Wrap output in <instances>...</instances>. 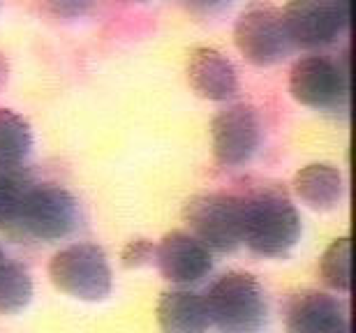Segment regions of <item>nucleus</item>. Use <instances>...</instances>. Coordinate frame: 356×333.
<instances>
[{"label": "nucleus", "mask_w": 356, "mask_h": 333, "mask_svg": "<svg viewBox=\"0 0 356 333\" xmlns=\"http://www.w3.org/2000/svg\"><path fill=\"white\" fill-rule=\"evenodd\" d=\"M301 216L287 197L264 190L243 197V243L261 257H284L301 241Z\"/></svg>", "instance_id": "nucleus-1"}, {"label": "nucleus", "mask_w": 356, "mask_h": 333, "mask_svg": "<svg viewBox=\"0 0 356 333\" xmlns=\"http://www.w3.org/2000/svg\"><path fill=\"white\" fill-rule=\"evenodd\" d=\"M204 301L211 327L220 333H261L266 327V292L250 273H225L213 282Z\"/></svg>", "instance_id": "nucleus-2"}, {"label": "nucleus", "mask_w": 356, "mask_h": 333, "mask_svg": "<svg viewBox=\"0 0 356 333\" xmlns=\"http://www.w3.org/2000/svg\"><path fill=\"white\" fill-rule=\"evenodd\" d=\"M76 222L79 204L72 193L54 183H31L10 234L51 243L70 236L76 229Z\"/></svg>", "instance_id": "nucleus-3"}, {"label": "nucleus", "mask_w": 356, "mask_h": 333, "mask_svg": "<svg viewBox=\"0 0 356 333\" xmlns=\"http://www.w3.org/2000/svg\"><path fill=\"white\" fill-rule=\"evenodd\" d=\"M49 278L54 287L72 299L97 303L111 294V266L95 243H72L49 261Z\"/></svg>", "instance_id": "nucleus-4"}, {"label": "nucleus", "mask_w": 356, "mask_h": 333, "mask_svg": "<svg viewBox=\"0 0 356 333\" xmlns=\"http://www.w3.org/2000/svg\"><path fill=\"white\" fill-rule=\"evenodd\" d=\"M185 225L211 252H234L243 243V197L209 193L188 200Z\"/></svg>", "instance_id": "nucleus-5"}, {"label": "nucleus", "mask_w": 356, "mask_h": 333, "mask_svg": "<svg viewBox=\"0 0 356 333\" xmlns=\"http://www.w3.org/2000/svg\"><path fill=\"white\" fill-rule=\"evenodd\" d=\"M234 42L241 56L257 67L275 65L291 49L282 12L270 5H252L241 14L234 28Z\"/></svg>", "instance_id": "nucleus-6"}, {"label": "nucleus", "mask_w": 356, "mask_h": 333, "mask_svg": "<svg viewBox=\"0 0 356 333\" xmlns=\"http://www.w3.org/2000/svg\"><path fill=\"white\" fill-rule=\"evenodd\" d=\"M291 97L310 109H340L347 100V72L324 56H305L289 72Z\"/></svg>", "instance_id": "nucleus-7"}, {"label": "nucleus", "mask_w": 356, "mask_h": 333, "mask_svg": "<svg viewBox=\"0 0 356 333\" xmlns=\"http://www.w3.org/2000/svg\"><path fill=\"white\" fill-rule=\"evenodd\" d=\"M213 155L222 167H238L254 155L261 139L259 116L250 104H234L211 123Z\"/></svg>", "instance_id": "nucleus-8"}, {"label": "nucleus", "mask_w": 356, "mask_h": 333, "mask_svg": "<svg viewBox=\"0 0 356 333\" xmlns=\"http://www.w3.org/2000/svg\"><path fill=\"white\" fill-rule=\"evenodd\" d=\"M282 21L291 47L301 49L331 44L350 26L336 12L331 0H289L282 12Z\"/></svg>", "instance_id": "nucleus-9"}, {"label": "nucleus", "mask_w": 356, "mask_h": 333, "mask_svg": "<svg viewBox=\"0 0 356 333\" xmlns=\"http://www.w3.org/2000/svg\"><path fill=\"white\" fill-rule=\"evenodd\" d=\"M155 264L162 278L174 285H192L211 273V250L202 245L190 232L174 229L160 238L155 245Z\"/></svg>", "instance_id": "nucleus-10"}, {"label": "nucleus", "mask_w": 356, "mask_h": 333, "mask_svg": "<svg viewBox=\"0 0 356 333\" xmlns=\"http://www.w3.org/2000/svg\"><path fill=\"white\" fill-rule=\"evenodd\" d=\"M284 327L287 333H350V320L336 296L305 289L291 296Z\"/></svg>", "instance_id": "nucleus-11"}, {"label": "nucleus", "mask_w": 356, "mask_h": 333, "mask_svg": "<svg viewBox=\"0 0 356 333\" xmlns=\"http://www.w3.org/2000/svg\"><path fill=\"white\" fill-rule=\"evenodd\" d=\"M188 81L204 100L225 102L236 95L238 76L232 60L209 47H199L188 58Z\"/></svg>", "instance_id": "nucleus-12"}, {"label": "nucleus", "mask_w": 356, "mask_h": 333, "mask_svg": "<svg viewBox=\"0 0 356 333\" xmlns=\"http://www.w3.org/2000/svg\"><path fill=\"white\" fill-rule=\"evenodd\" d=\"M155 317L162 333H209L211 329L204 296L190 289H169L162 294Z\"/></svg>", "instance_id": "nucleus-13"}, {"label": "nucleus", "mask_w": 356, "mask_h": 333, "mask_svg": "<svg viewBox=\"0 0 356 333\" xmlns=\"http://www.w3.org/2000/svg\"><path fill=\"white\" fill-rule=\"evenodd\" d=\"M294 193L305 206L329 211L343 197V176L331 165H308L294 176Z\"/></svg>", "instance_id": "nucleus-14"}, {"label": "nucleus", "mask_w": 356, "mask_h": 333, "mask_svg": "<svg viewBox=\"0 0 356 333\" xmlns=\"http://www.w3.org/2000/svg\"><path fill=\"white\" fill-rule=\"evenodd\" d=\"M33 148V132L24 116L0 109V169H19Z\"/></svg>", "instance_id": "nucleus-15"}, {"label": "nucleus", "mask_w": 356, "mask_h": 333, "mask_svg": "<svg viewBox=\"0 0 356 333\" xmlns=\"http://www.w3.org/2000/svg\"><path fill=\"white\" fill-rule=\"evenodd\" d=\"M33 299V278L24 266L7 257L0 266V315H14Z\"/></svg>", "instance_id": "nucleus-16"}, {"label": "nucleus", "mask_w": 356, "mask_h": 333, "mask_svg": "<svg viewBox=\"0 0 356 333\" xmlns=\"http://www.w3.org/2000/svg\"><path fill=\"white\" fill-rule=\"evenodd\" d=\"M352 243L350 238H336L331 241L319 259V275L326 287L336 292H350L352 287Z\"/></svg>", "instance_id": "nucleus-17"}, {"label": "nucleus", "mask_w": 356, "mask_h": 333, "mask_svg": "<svg viewBox=\"0 0 356 333\" xmlns=\"http://www.w3.org/2000/svg\"><path fill=\"white\" fill-rule=\"evenodd\" d=\"M31 181L19 169H0V229L10 234L17 222L21 200Z\"/></svg>", "instance_id": "nucleus-18"}, {"label": "nucleus", "mask_w": 356, "mask_h": 333, "mask_svg": "<svg viewBox=\"0 0 356 333\" xmlns=\"http://www.w3.org/2000/svg\"><path fill=\"white\" fill-rule=\"evenodd\" d=\"M151 261H155V245L148 238H134L120 252V264L125 268H141Z\"/></svg>", "instance_id": "nucleus-19"}, {"label": "nucleus", "mask_w": 356, "mask_h": 333, "mask_svg": "<svg viewBox=\"0 0 356 333\" xmlns=\"http://www.w3.org/2000/svg\"><path fill=\"white\" fill-rule=\"evenodd\" d=\"M95 0H42V7L58 19H79L90 12Z\"/></svg>", "instance_id": "nucleus-20"}, {"label": "nucleus", "mask_w": 356, "mask_h": 333, "mask_svg": "<svg viewBox=\"0 0 356 333\" xmlns=\"http://www.w3.org/2000/svg\"><path fill=\"white\" fill-rule=\"evenodd\" d=\"M331 5L336 7V12L343 17V21L350 24V0H331Z\"/></svg>", "instance_id": "nucleus-21"}, {"label": "nucleus", "mask_w": 356, "mask_h": 333, "mask_svg": "<svg viewBox=\"0 0 356 333\" xmlns=\"http://www.w3.org/2000/svg\"><path fill=\"white\" fill-rule=\"evenodd\" d=\"M188 3H192L195 7H202V10H216V7L229 3V0H188Z\"/></svg>", "instance_id": "nucleus-22"}, {"label": "nucleus", "mask_w": 356, "mask_h": 333, "mask_svg": "<svg viewBox=\"0 0 356 333\" xmlns=\"http://www.w3.org/2000/svg\"><path fill=\"white\" fill-rule=\"evenodd\" d=\"M5 81H7V60L0 56V88L5 86Z\"/></svg>", "instance_id": "nucleus-23"}, {"label": "nucleus", "mask_w": 356, "mask_h": 333, "mask_svg": "<svg viewBox=\"0 0 356 333\" xmlns=\"http://www.w3.org/2000/svg\"><path fill=\"white\" fill-rule=\"evenodd\" d=\"M5 261H7V254H5L3 250H0V266H3V264H5Z\"/></svg>", "instance_id": "nucleus-24"}]
</instances>
